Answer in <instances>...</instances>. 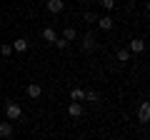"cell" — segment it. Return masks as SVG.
I'll return each instance as SVG.
<instances>
[{
    "mask_svg": "<svg viewBox=\"0 0 150 140\" xmlns=\"http://www.w3.org/2000/svg\"><path fill=\"white\" fill-rule=\"evenodd\" d=\"M5 115H8V120H18L23 115V108L13 100H5Z\"/></svg>",
    "mask_w": 150,
    "mask_h": 140,
    "instance_id": "obj_1",
    "label": "cell"
},
{
    "mask_svg": "<svg viewBox=\"0 0 150 140\" xmlns=\"http://www.w3.org/2000/svg\"><path fill=\"white\" fill-rule=\"evenodd\" d=\"M143 50H145V40H143V38L130 40V45H128V53H130V55H140Z\"/></svg>",
    "mask_w": 150,
    "mask_h": 140,
    "instance_id": "obj_2",
    "label": "cell"
},
{
    "mask_svg": "<svg viewBox=\"0 0 150 140\" xmlns=\"http://www.w3.org/2000/svg\"><path fill=\"white\" fill-rule=\"evenodd\" d=\"M95 48H98L95 35H93V33H85V35H83V50H85V53H90V50H95Z\"/></svg>",
    "mask_w": 150,
    "mask_h": 140,
    "instance_id": "obj_3",
    "label": "cell"
},
{
    "mask_svg": "<svg viewBox=\"0 0 150 140\" xmlns=\"http://www.w3.org/2000/svg\"><path fill=\"white\" fill-rule=\"evenodd\" d=\"M0 138H3V140H10L13 138V123H10V120H3V123H0Z\"/></svg>",
    "mask_w": 150,
    "mask_h": 140,
    "instance_id": "obj_4",
    "label": "cell"
},
{
    "mask_svg": "<svg viewBox=\"0 0 150 140\" xmlns=\"http://www.w3.org/2000/svg\"><path fill=\"white\" fill-rule=\"evenodd\" d=\"M68 115H70V118H80V115H83V105H80V103H70V105H68Z\"/></svg>",
    "mask_w": 150,
    "mask_h": 140,
    "instance_id": "obj_5",
    "label": "cell"
},
{
    "mask_svg": "<svg viewBox=\"0 0 150 140\" xmlns=\"http://www.w3.org/2000/svg\"><path fill=\"white\" fill-rule=\"evenodd\" d=\"M28 95H30L33 100H38V98L43 95V88L38 85V83H30V85H28Z\"/></svg>",
    "mask_w": 150,
    "mask_h": 140,
    "instance_id": "obj_6",
    "label": "cell"
},
{
    "mask_svg": "<svg viewBox=\"0 0 150 140\" xmlns=\"http://www.w3.org/2000/svg\"><path fill=\"white\" fill-rule=\"evenodd\" d=\"M148 118H150V105H148V103H143L140 110H138V120H140V123H148Z\"/></svg>",
    "mask_w": 150,
    "mask_h": 140,
    "instance_id": "obj_7",
    "label": "cell"
},
{
    "mask_svg": "<svg viewBox=\"0 0 150 140\" xmlns=\"http://www.w3.org/2000/svg\"><path fill=\"white\" fill-rule=\"evenodd\" d=\"M63 8H65L63 0H48V10L50 13H63Z\"/></svg>",
    "mask_w": 150,
    "mask_h": 140,
    "instance_id": "obj_8",
    "label": "cell"
},
{
    "mask_svg": "<svg viewBox=\"0 0 150 140\" xmlns=\"http://www.w3.org/2000/svg\"><path fill=\"white\" fill-rule=\"evenodd\" d=\"M98 25H100L103 30H112V18H110V15H103V18H98Z\"/></svg>",
    "mask_w": 150,
    "mask_h": 140,
    "instance_id": "obj_9",
    "label": "cell"
},
{
    "mask_svg": "<svg viewBox=\"0 0 150 140\" xmlns=\"http://www.w3.org/2000/svg\"><path fill=\"white\" fill-rule=\"evenodd\" d=\"M70 98H73V103L85 100V90H80V88H73V90H70Z\"/></svg>",
    "mask_w": 150,
    "mask_h": 140,
    "instance_id": "obj_10",
    "label": "cell"
},
{
    "mask_svg": "<svg viewBox=\"0 0 150 140\" xmlns=\"http://www.w3.org/2000/svg\"><path fill=\"white\" fill-rule=\"evenodd\" d=\"M13 50H15V53H25V50H28V40L25 38L15 40V43H13Z\"/></svg>",
    "mask_w": 150,
    "mask_h": 140,
    "instance_id": "obj_11",
    "label": "cell"
},
{
    "mask_svg": "<svg viewBox=\"0 0 150 140\" xmlns=\"http://www.w3.org/2000/svg\"><path fill=\"white\" fill-rule=\"evenodd\" d=\"M55 38H58V35H55L53 28H45V30H43V40H45V43H55Z\"/></svg>",
    "mask_w": 150,
    "mask_h": 140,
    "instance_id": "obj_12",
    "label": "cell"
},
{
    "mask_svg": "<svg viewBox=\"0 0 150 140\" xmlns=\"http://www.w3.org/2000/svg\"><path fill=\"white\" fill-rule=\"evenodd\" d=\"M85 100H90L93 105H98V103H100V93H95V90H88V93H85Z\"/></svg>",
    "mask_w": 150,
    "mask_h": 140,
    "instance_id": "obj_13",
    "label": "cell"
},
{
    "mask_svg": "<svg viewBox=\"0 0 150 140\" xmlns=\"http://www.w3.org/2000/svg\"><path fill=\"white\" fill-rule=\"evenodd\" d=\"M75 38H78L75 28H65V33H63V40H68V43H70V40H75Z\"/></svg>",
    "mask_w": 150,
    "mask_h": 140,
    "instance_id": "obj_14",
    "label": "cell"
},
{
    "mask_svg": "<svg viewBox=\"0 0 150 140\" xmlns=\"http://www.w3.org/2000/svg\"><path fill=\"white\" fill-rule=\"evenodd\" d=\"M115 58H118V63H128V60H130V53H128V50H118V53H115Z\"/></svg>",
    "mask_w": 150,
    "mask_h": 140,
    "instance_id": "obj_15",
    "label": "cell"
},
{
    "mask_svg": "<svg viewBox=\"0 0 150 140\" xmlns=\"http://www.w3.org/2000/svg\"><path fill=\"white\" fill-rule=\"evenodd\" d=\"M0 53L5 55V58H8V55H13V45H10V43H5V45H0Z\"/></svg>",
    "mask_w": 150,
    "mask_h": 140,
    "instance_id": "obj_16",
    "label": "cell"
},
{
    "mask_svg": "<svg viewBox=\"0 0 150 140\" xmlns=\"http://www.w3.org/2000/svg\"><path fill=\"white\" fill-rule=\"evenodd\" d=\"M100 5L105 8V10H112V8H115V0H100Z\"/></svg>",
    "mask_w": 150,
    "mask_h": 140,
    "instance_id": "obj_17",
    "label": "cell"
},
{
    "mask_svg": "<svg viewBox=\"0 0 150 140\" xmlns=\"http://www.w3.org/2000/svg\"><path fill=\"white\" fill-rule=\"evenodd\" d=\"M55 45H58L60 50H65V48H68V40H63V38H55Z\"/></svg>",
    "mask_w": 150,
    "mask_h": 140,
    "instance_id": "obj_18",
    "label": "cell"
},
{
    "mask_svg": "<svg viewBox=\"0 0 150 140\" xmlns=\"http://www.w3.org/2000/svg\"><path fill=\"white\" fill-rule=\"evenodd\" d=\"M95 20H98V18L93 15V13H85V23H95Z\"/></svg>",
    "mask_w": 150,
    "mask_h": 140,
    "instance_id": "obj_19",
    "label": "cell"
},
{
    "mask_svg": "<svg viewBox=\"0 0 150 140\" xmlns=\"http://www.w3.org/2000/svg\"><path fill=\"white\" fill-rule=\"evenodd\" d=\"M0 23H3V15H0Z\"/></svg>",
    "mask_w": 150,
    "mask_h": 140,
    "instance_id": "obj_20",
    "label": "cell"
}]
</instances>
